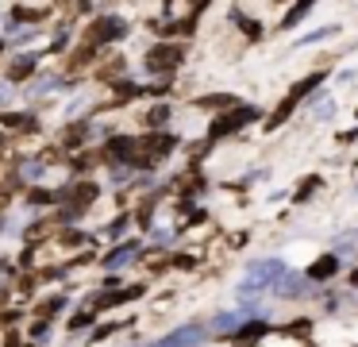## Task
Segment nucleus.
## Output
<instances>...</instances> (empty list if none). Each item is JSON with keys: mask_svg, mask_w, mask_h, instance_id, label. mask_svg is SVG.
<instances>
[{"mask_svg": "<svg viewBox=\"0 0 358 347\" xmlns=\"http://www.w3.org/2000/svg\"><path fill=\"white\" fill-rule=\"evenodd\" d=\"M204 339H208V332H204L201 324H185V328H173L170 336L155 339V343H147V347H201Z\"/></svg>", "mask_w": 358, "mask_h": 347, "instance_id": "obj_4", "label": "nucleus"}, {"mask_svg": "<svg viewBox=\"0 0 358 347\" xmlns=\"http://www.w3.org/2000/svg\"><path fill=\"white\" fill-rule=\"evenodd\" d=\"M135 254H139V243L131 239V243H120L112 254H104V262H101V266H104V270H120V266H127V262H131Z\"/></svg>", "mask_w": 358, "mask_h": 347, "instance_id": "obj_8", "label": "nucleus"}, {"mask_svg": "<svg viewBox=\"0 0 358 347\" xmlns=\"http://www.w3.org/2000/svg\"><path fill=\"white\" fill-rule=\"evenodd\" d=\"M127 35V23L120 20V15H104V20H96L93 27H89V46H101V43H112V39H124Z\"/></svg>", "mask_w": 358, "mask_h": 347, "instance_id": "obj_5", "label": "nucleus"}, {"mask_svg": "<svg viewBox=\"0 0 358 347\" xmlns=\"http://www.w3.org/2000/svg\"><path fill=\"white\" fill-rule=\"evenodd\" d=\"M35 35H39L35 27H27V31H16V35H12V46H24V43H31Z\"/></svg>", "mask_w": 358, "mask_h": 347, "instance_id": "obj_17", "label": "nucleus"}, {"mask_svg": "<svg viewBox=\"0 0 358 347\" xmlns=\"http://www.w3.org/2000/svg\"><path fill=\"white\" fill-rule=\"evenodd\" d=\"M312 4H316V0H296V4L285 12V20H281V27H296V23L304 20V12H308Z\"/></svg>", "mask_w": 358, "mask_h": 347, "instance_id": "obj_13", "label": "nucleus"}, {"mask_svg": "<svg viewBox=\"0 0 358 347\" xmlns=\"http://www.w3.org/2000/svg\"><path fill=\"white\" fill-rule=\"evenodd\" d=\"M47 332H50V324H47V320H39V324H35V328H31V336H35V339H43V336H47Z\"/></svg>", "mask_w": 358, "mask_h": 347, "instance_id": "obj_19", "label": "nucleus"}, {"mask_svg": "<svg viewBox=\"0 0 358 347\" xmlns=\"http://www.w3.org/2000/svg\"><path fill=\"white\" fill-rule=\"evenodd\" d=\"M331 97H320V104L312 100V120H331Z\"/></svg>", "mask_w": 358, "mask_h": 347, "instance_id": "obj_14", "label": "nucleus"}, {"mask_svg": "<svg viewBox=\"0 0 358 347\" xmlns=\"http://www.w3.org/2000/svg\"><path fill=\"white\" fill-rule=\"evenodd\" d=\"M250 120H258V108H250V104H239V108H231V112H224V116H216V120H212V128H208V139L231 135V131L247 128Z\"/></svg>", "mask_w": 358, "mask_h": 347, "instance_id": "obj_2", "label": "nucleus"}, {"mask_svg": "<svg viewBox=\"0 0 358 347\" xmlns=\"http://www.w3.org/2000/svg\"><path fill=\"white\" fill-rule=\"evenodd\" d=\"M0 123H8V128H24V131H35V128H39V116H35V112H24V116L0 112Z\"/></svg>", "mask_w": 358, "mask_h": 347, "instance_id": "obj_12", "label": "nucleus"}, {"mask_svg": "<svg viewBox=\"0 0 358 347\" xmlns=\"http://www.w3.org/2000/svg\"><path fill=\"white\" fill-rule=\"evenodd\" d=\"M0 208H4V205H0Z\"/></svg>", "mask_w": 358, "mask_h": 347, "instance_id": "obj_21", "label": "nucleus"}, {"mask_svg": "<svg viewBox=\"0 0 358 347\" xmlns=\"http://www.w3.org/2000/svg\"><path fill=\"white\" fill-rule=\"evenodd\" d=\"M324 77H327V74H324V69H320V74H308V77H301V81H296V85H293V89H289V93H285V97H281V104H278V112H273V116H270V120H266V128H270V131H273V128H281V123H285V120H289V116H293V108H296V104H301V100H304V97H308V93H316V89H320V81H324Z\"/></svg>", "mask_w": 358, "mask_h": 347, "instance_id": "obj_1", "label": "nucleus"}, {"mask_svg": "<svg viewBox=\"0 0 358 347\" xmlns=\"http://www.w3.org/2000/svg\"><path fill=\"white\" fill-rule=\"evenodd\" d=\"M181 46H155V50L143 58V66L150 69V74H170V69H178L181 66Z\"/></svg>", "mask_w": 358, "mask_h": 347, "instance_id": "obj_6", "label": "nucleus"}, {"mask_svg": "<svg viewBox=\"0 0 358 347\" xmlns=\"http://www.w3.org/2000/svg\"><path fill=\"white\" fill-rule=\"evenodd\" d=\"M8 100H12V85H8V81H4V85H0V108L8 104Z\"/></svg>", "mask_w": 358, "mask_h": 347, "instance_id": "obj_20", "label": "nucleus"}, {"mask_svg": "<svg viewBox=\"0 0 358 347\" xmlns=\"http://www.w3.org/2000/svg\"><path fill=\"white\" fill-rule=\"evenodd\" d=\"M43 174H47V162L43 158H24L20 162V182L35 185V182H43Z\"/></svg>", "mask_w": 358, "mask_h": 347, "instance_id": "obj_10", "label": "nucleus"}, {"mask_svg": "<svg viewBox=\"0 0 358 347\" xmlns=\"http://www.w3.org/2000/svg\"><path fill=\"white\" fill-rule=\"evenodd\" d=\"M166 120H170V108H166V104L150 108V116H147V123H150V128H158V123H166Z\"/></svg>", "mask_w": 358, "mask_h": 347, "instance_id": "obj_15", "label": "nucleus"}, {"mask_svg": "<svg viewBox=\"0 0 358 347\" xmlns=\"http://www.w3.org/2000/svg\"><path fill=\"white\" fill-rule=\"evenodd\" d=\"M285 274H289V270H285V262H278V259L258 262V266L250 270L247 278H243V293H250V290H266V285H278Z\"/></svg>", "mask_w": 358, "mask_h": 347, "instance_id": "obj_3", "label": "nucleus"}, {"mask_svg": "<svg viewBox=\"0 0 358 347\" xmlns=\"http://www.w3.org/2000/svg\"><path fill=\"white\" fill-rule=\"evenodd\" d=\"M66 308V297H55V301H47V305H43V316H58Z\"/></svg>", "mask_w": 358, "mask_h": 347, "instance_id": "obj_16", "label": "nucleus"}, {"mask_svg": "<svg viewBox=\"0 0 358 347\" xmlns=\"http://www.w3.org/2000/svg\"><path fill=\"white\" fill-rule=\"evenodd\" d=\"M89 320H93L89 313H78V316L70 320V332H81V328H89Z\"/></svg>", "mask_w": 358, "mask_h": 347, "instance_id": "obj_18", "label": "nucleus"}, {"mask_svg": "<svg viewBox=\"0 0 358 347\" xmlns=\"http://www.w3.org/2000/svg\"><path fill=\"white\" fill-rule=\"evenodd\" d=\"M304 290H308V278H296V274H285L273 285V293H281V297H301Z\"/></svg>", "mask_w": 358, "mask_h": 347, "instance_id": "obj_9", "label": "nucleus"}, {"mask_svg": "<svg viewBox=\"0 0 358 347\" xmlns=\"http://www.w3.org/2000/svg\"><path fill=\"white\" fill-rule=\"evenodd\" d=\"M335 270H339V259L335 254H324L320 262H312V270H308V282H324V278H331Z\"/></svg>", "mask_w": 358, "mask_h": 347, "instance_id": "obj_11", "label": "nucleus"}, {"mask_svg": "<svg viewBox=\"0 0 358 347\" xmlns=\"http://www.w3.org/2000/svg\"><path fill=\"white\" fill-rule=\"evenodd\" d=\"M39 54L43 50H27V54H16V62L8 66V85H20V81H27V77L35 74V62H39Z\"/></svg>", "mask_w": 358, "mask_h": 347, "instance_id": "obj_7", "label": "nucleus"}]
</instances>
